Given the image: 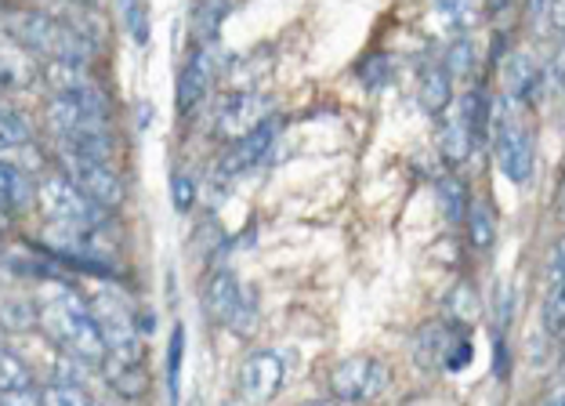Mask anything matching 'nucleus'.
<instances>
[{"mask_svg":"<svg viewBox=\"0 0 565 406\" xmlns=\"http://www.w3.org/2000/svg\"><path fill=\"white\" fill-rule=\"evenodd\" d=\"M439 203H443V214H446L449 222H460V218H465L468 207H471L465 182H460V178H454V174H446L443 182H439Z\"/></svg>","mask_w":565,"mask_h":406,"instance_id":"5701e85b","label":"nucleus"},{"mask_svg":"<svg viewBox=\"0 0 565 406\" xmlns=\"http://www.w3.org/2000/svg\"><path fill=\"white\" fill-rule=\"evenodd\" d=\"M282 385H287V355L279 349H265V352H254L243 360L239 374H236V392L243 403L250 406H262V403H273Z\"/></svg>","mask_w":565,"mask_h":406,"instance_id":"1a4fd4ad","label":"nucleus"},{"mask_svg":"<svg viewBox=\"0 0 565 406\" xmlns=\"http://www.w3.org/2000/svg\"><path fill=\"white\" fill-rule=\"evenodd\" d=\"M305 406H338V403H305Z\"/></svg>","mask_w":565,"mask_h":406,"instance_id":"58836bf2","label":"nucleus"},{"mask_svg":"<svg viewBox=\"0 0 565 406\" xmlns=\"http://www.w3.org/2000/svg\"><path fill=\"white\" fill-rule=\"evenodd\" d=\"M0 406H44V396H36L33 388H15V392H4Z\"/></svg>","mask_w":565,"mask_h":406,"instance_id":"2f4dec72","label":"nucleus"},{"mask_svg":"<svg viewBox=\"0 0 565 406\" xmlns=\"http://www.w3.org/2000/svg\"><path fill=\"white\" fill-rule=\"evenodd\" d=\"M547 8H551V0H530V11H533V15H536V19H541V15H544V11H547Z\"/></svg>","mask_w":565,"mask_h":406,"instance_id":"e433bc0d","label":"nucleus"},{"mask_svg":"<svg viewBox=\"0 0 565 406\" xmlns=\"http://www.w3.org/2000/svg\"><path fill=\"white\" fill-rule=\"evenodd\" d=\"M547 15H551V22H555V30L565 33V0H551Z\"/></svg>","mask_w":565,"mask_h":406,"instance_id":"72a5a7b5","label":"nucleus"},{"mask_svg":"<svg viewBox=\"0 0 565 406\" xmlns=\"http://www.w3.org/2000/svg\"><path fill=\"white\" fill-rule=\"evenodd\" d=\"M475 127L468 120V113L465 106H457V109H449L446 113V120H443V135H439V149H443V157L449 163H465L471 157V149H475Z\"/></svg>","mask_w":565,"mask_h":406,"instance_id":"4468645a","label":"nucleus"},{"mask_svg":"<svg viewBox=\"0 0 565 406\" xmlns=\"http://www.w3.org/2000/svg\"><path fill=\"white\" fill-rule=\"evenodd\" d=\"M268 113H273V101L262 92H236L222 101V109H217V124L214 131L217 138H225V142H239V138H247L254 131H262L268 124Z\"/></svg>","mask_w":565,"mask_h":406,"instance_id":"9b49d317","label":"nucleus"},{"mask_svg":"<svg viewBox=\"0 0 565 406\" xmlns=\"http://www.w3.org/2000/svg\"><path fill=\"white\" fill-rule=\"evenodd\" d=\"M36 189H41V182H33V174L25 171L22 163L4 160V168H0V200H4L8 214H19L30 207L36 200Z\"/></svg>","mask_w":565,"mask_h":406,"instance_id":"2eb2a0df","label":"nucleus"},{"mask_svg":"<svg viewBox=\"0 0 565 406\" xmlns=\"http://www.w3.org/2000/svg\"><path fill=\"white\" fill-rule=\"evenodd\" d=\"M0 381H4V392H15V388H33L30 381V366H25L22 360L11 349H4V355H0Z\"/></svg>","mask_w":565,"mask_h":406,"instance_id":"393cba45","label":"nucleus"},{"mask_svg":"<svg viewBox=\"0 0 565 406\" xmlns=\"http://www.w3.org/2000/svg\"><path fill=\"white\" fill-rule=\"evenodd\" d=\"M58 157H62V174H66L84 196H92L106 211L120 207L124 182H120V174L109 168V160L84 157V152H70V149H58Z\"/></svg>","mask_w":565,"mask_h":406,"instance_id":"0eeeda50","label":"nucleus"},{"mask_svg":"<svg viewBox=\"0 0 565 406\" xmlns=\"http://www.w3.org/2000/svg\"><path fill=\"white\" fill-rule=\"evenodd\" d=\"M547 279H565V239L555 247V254H551V261H547Z\"/></svg>","mask_w":565,"mask_h":406,"instance_id":"473e14b6","label":"nucleus"},{"mask_svg":"<svg viewBox=\"0 0 565 406\" xmlns=\"http://www.w3.org/2000/svg\"><path fill=\"white\" fill-rule=\"evenodd\" d=\"M44 406H92L87 392L81 385H47L44 388Z\"/></svg>","mask_w":565,"mask_h":406,"instance_id":"bb28decb","label":"nucleus"},{"mask_svg":"<svg viewBox=\"0 0 565 406\" xmlns=\"http://www.w3.org/2000/svg\"><path fill=\"white\" fill-rule=\"evenodd\" d=\"M30 138H33V131H30V124H25L22 113L4 109V117H0V142H4V157L30 149Z\"/></svg>","mask_w":565,"mask_h":406,"instance_id":"4be33fe9","label":"nucleus"},{"mask_svg":"<svg viewBox=\"0 0 565 406\" xmlns=\"http://www.w3.org/2000/svg\"><path fill=\"white\" fill-rule=\"evenodd\" d=\"M435 15H439L449 30H468L475 22V0H435Z\"/></svg>","mask_w":565,"mask_h":406,"instance_id":"b1692460","label":"nucleus"},{"mask_svg":"<svg viewBox=\"0 0 565 406\" xmlns=\"http://www.w3.org/2000/svg\"><path fill=\"white\" fill-rule=\"evenodd\" d=\"M504 84H508V95L511 101H530L536 95V84H541V70H536V58L530 51H515L508 58V70H504Z\"/></svg>","mask_w":565,"mask_h":406,"instance_id":"f3484780","label":"nucleus"},{"mask_svg":"<svg viewBox=\"0 0 565 406\" xmlns=\"http://www.w3.org/2000/svg\"><path fill=\"white\" fill-rule=\"evenodd\" d=\"M36 203H41L44 218L51 225H73V228H98L106 222V207L84 196L66 174H44L41 189H36Z\"/></svg>","mask_w":565,"mask_h":406,"instance_id":"39448f33","label":"nucleus"},{"mask_svg":"<svg viewBox=\"0 0 565 406\" xmlns=\"http://www.w3.org/2000/svg\"><path fill=\"white\" fill-rule=\"evenodd\" d=\"M4 30L19 47H25L30 55L44 62H76V66H84V58H87V44L81 36H76L66 22L44 15V11L11 8L4 11Z\"/></svg>","mask_w":565,"mask_h":406,"instance_id":"f03ea898","label":"nucleus"},{"mask_svg":"<svg viewBox=\"0 0 565 406\" xmlns=\"http://www.w3.org/2000/svg\"><path fill=\"white\" fill-rule=\"evenodd\" d=\"M330 392L341 403H377L388 392V366L374 355H349L330 371Z\"/></svg>","mask_w":565,"mask_h":406,"instance_id":"423d86ee","label":"nucleus"},{"mask_svg":"<svg viewBox=\"0 0 565 406\" xmlns=\"http://www.w3.org/2000/svg\"><path fill=\"white\" fill-rule=\"evenodd\" d=\"M417 95H420V106L428 113L449 109V101H454V73L446 70V62H428V66H420Z\"/></svg>","mask_w":565,"mask_h":406,"instance_id":"dca6fc26","label":"nucleus"},{"mask_svg":"<svg viewBox=\"0 0 565 406\" xmlns=\"http://www.w3.org/2000/svg\"><path fill=\"white\" fill-rule=\"evenodd\" d=\"M95 316L102 323V334H106V345L113 360H124V363H141V334L131 320V312L124 309V301H117L109 290H102L98 301H95Z\"/></svg>","mask_w":565,"mask_h":406,"instance_id":"9d476101","label":"nucleus"},{"mask_svg":"<svg viewBox=\"0 0 565 406\" xmlns=\"http://www.w3.org/2000/svg\"><path fill=\"white\" fill-rule=\"evenodd\" d=\"M273 152V127H262V131H254L247 138H239V142H233V149L225 152L222 168H217V174H222V182H233V178L254 171L258 163Z\"/></svg>","mask_w":565,"mask_h":406,"instance_id":"ddd939ff","label":"nucleus"},{"mask_svg":"<svg viewBox=\"0 0 565 406\" xmlns=\"http://www.w3.org/2000/svg\"><path fill=\"white\" fill-rule=\"evenodd\" d=\"M522 101L504 98V106L497 109L493 120V157L497 168L508 174V182H530L533 178V131L519 117Z\"/></svg>","mask_w":565,"mask_h":406,"instance_id":"20e7f679","label":"nucleus"},{"mask_svg":"<svg viewBox=\"0 0 565 406\" xmlns=\"http://www.w3.org/2000/svg\"><path fill=\"white\" fill-rule=\"evenodd\" d=\"M414 355L424 371H460L471 360V341L454 323L435 320L417 330Z\"/></svg>","mask_w":565,"mask_h":406,"instance_id":"6e6552de","label":"nucleus"},{"mask_svg":"<svg viewBox=\"0 0 565 406\" xmlns=\"http://www.w3.org/2000/svg\"><path fill=\"white\" fill-rule=\"evenodd\" d=\"M493 236H497V218H493V211L486 207L482 200H471V207H468V239H471V247L486 250V247L493 244Z\"/></svg>","mask_w":565,"mask_h":406,"instance_id":"412c9836","label":"nucleus"},{"mask_svg":"<svg viewBox=\"0 0 565 406\" xmlns=\"http://www.w3.org/2000/svg\"><path fill=\"white\" fill-rule=\"evenodd\" d=\"M541 406H565V388H558V392H551V396L541 403Z\"/></svg>","mask_w":565,"mask_h":406,"instance_id":"c9c22d12","label":"nucleus"},{"mask_svg":"<svg viewBox=\"0 0 565 406\" xmlns=\"http://www.w3.org/2000/svg\"><path fill=\"white\" fill-rule=\"evenodd\" d=\"M171 196H174V211H189L192 207V182H189V174L178 171L171 178Z\"/></svg>","mask_w":565,"mask_h":406,"instance_id":"7c9ffc66","label":"nucleus"},{"mask_svg":"<svg viewBox=\"0 0 565 406\" xmlns=\"http://www.w3.org/2000/svg\"><path fill=\"white\" fill-rule=\"evenodd\" d=\"M541 320L551 338H565V279H547V290L541 301Z\"/></svg>","mask_w":565,"mask_h":406,"instance_id":"6ab92c4d","label":"nucleus"},{"mask_svg":"<svg viewBox=\"0 0 565 406\" xmlns=\"http://www.w3.org/2000/svg\"><path fill=\"white\" fill-rule=\"evenodd\" d=\"M41 327L73 360H81L87 366H102L109 360V345L95 316V304H87L73 290H58V295H51L41 304Z\"/></svg>","mask_w":565,"mask_h":406,"instance_id":"f257e3e1","label":"nucleus"},{"mask_svg":"<svg viewBox=\"0 0 565 406\" xmlns=\"http://www.w3.org/2000/svg\"><path fill=\"white\" fill-rule=\"evenodd\" d=\"M203 316L214 323L228 327L233 334H254L258 330V298H254L250 287H243L233 273H214L207 284H203Z\"/></svg>","mask_w":565,"mask_h":406,"instance_id":"7ed1b4c3","label":"nucleus"},{"mask_svg":"<svg viewBox=\"0 0 565 406\" xmlns=\"http://www.w3.org/2000/svg\"><path fill=\"white\" fill-rule=\"evenodd\" d=\"M76 4H98V0H76Z\"/></svg>","mask_w":565,"mask_h":406,"instance_id":"ea45409f","label":"nucleus"},{"mask_svg":"<svg viewBox=\"0 0 565 406\" xmlns=\"http://www.w3.org/2000/svg\"><path fill=\"white\" fill-rule=\"evenodd\" d=\"M102 371H106V381L117 392H124L127 399H138L141 392L149 388V377H146V371H141V363H124V360H109L102 363Z\"/></svg>","mask_w":565,"mask_h":406,"instance_id":"a211bd4d","label":"nucleus"},{"mask_svg":"<svg viewBox=\"0 0 565 406\" xmlns=\"http://www.w3.org/2000/svg\"><path fill=\"white\" fill-rule=\"evenodd\" d=\"M36 81V55L19 47H4V87H30Z\"/></svg>","mask_w":565,"mask_h":406,"instance_id":"aec40b11","label":"nucleus"},{"mask_svg":"<svg viewBox=\"0 0 565 406\" xmlns=\"http://www.w3.org/2000/svg\"><path fill=\"white\" fill-rule=\"evenodd\" d=\"M555 81L565 87V41H562V47H558V55H555Z\"/></svg>","mask_w":565,"mask_h":406,"instance_id":"f704fd0d","label":"nucleus"},{"mask_svg":"<svg viewBox=\"0 0 565 406\" xmlns=\"http://www.w3.org/2000/svg\"><path fill=\"white\" fill-rule=\"evenodd\" d=\"M225 15V4L222 0H211V4H200L196 11V33H200V44H211L214 33H217V22Z\"/></svg>","mask_w":565,"mask_h":406,"instance_id":"c756f323","label":"nucleus"},{"mask_svg":"<svg viewBox=\"0 0 565 406\" xmlns=\"http://www.w3.org/2000/svg\"><path fill=\"white\" fill-rule=\"evenodd\" d=\"M182 355H185V330L174 327L171 352H167V388H171V399H178V371H182Z\"/></svg>","mask_w":565,"mask_h":406,"instance_id":"c85d7f7f","label":"nucleus"},{"mask_svg":"<svg viewBox=\"0 0 565 406\" xmlns=\"http://www.w3.org/2000/svg\"><path fill=\"white\" fill-rule=\"evenodd\" d=\"M214 76H217V51L211 44H200L182 66V76H178V95H174L178 113H189L196 106V101L211 92Z\"/></svg>","mask_w":565,"mask_h":406,"instance_id":"f8f14e48","label":"nucleus"},{"mask_svg":"<svg viewBox=\"0 0 565 406\" xmlns=\"http://www.w3.org/2000/svg\"><path fill=\"white\" fill-rule=\"evenodd\" d=\"M449 316H454L457 323H471L475 316H479V301H475V287L460 284L454 290V298H449Z\"/></svg>","mask_w":565,"mask_h":406,"instance_id":"cd10ccee","label":"nucleus"},{"mask_svg":"<svg viewBox=\"0 0 565 406\" xmlns=\"http://www.w3.org/2000/svg\"><path fill=\"white\" fill-rule=\"evenodd\" d=\"M504 4H508V0H490V8H493V11H497V8H504Z\"/></svg>","mask_w":565,"mask_h":406,"instance_id":"4c0bfd02","label":"nucleus"},{"mask_svg":"<svg viewBox=\"0 0 565 406\" xmlns=\"http://www.w3.org/2000/svg\"><path fill=\"white\" fill-rule=\"evenodd\" d=\"M443 62H446V70L454 73V81H457V76H468V73L475 70V44L460 36V41L449 44V51H446V58H443Z\"/></svg>","mask_w":565,"mask_h":406,"instance_id":"a878e982","label":"nucleus"}]
</instances>
